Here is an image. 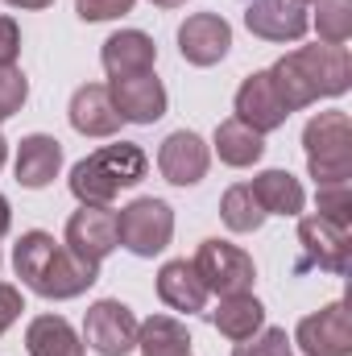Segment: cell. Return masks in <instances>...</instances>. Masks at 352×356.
<instances>
[{
	"instance_id": "17",
	"label": "cell",
	"mask_w": 352,
	"mask_h": 356,
	"mask_svg": "<svg viewBox=\"0 0 352 356\" xmlns=\"http://www.w3.org/2000/svg\"><path fill=\"white\" fill-rule=\"evenodd\" d=\"M17 182L21 186H29V191H42V186H50L58 170H63V145H58V137H50V133H29V137H21V145H17Z\"/></svg>"
},
{
	"instance_id": "5",
	"label": "cell",
	"mask_w": 352,
	"mask_h": 356,
	"mask_svg": "<svg viewBox=\"0 0 352 356\" xmlns=\"http://www.w3.org/2000/svg\"><path fill=\"white\" fill-rule=\"evenodd\" d=\"M191 266H195V273L203 277L207 294H220V298L253 290V277H257L253 257H249L241 245H228V241H220V236L203 241Z\"/></svg>"
},
{
	"instance_id": "35",
	"label": "cell",
	"mask_w": 352,
	"mask_h": 356,
	"mask_svg": "<svg viewBox=\"0 0 352 356\" xmlns=\"http://www.w3.org/2000/svg\"><path fill=\"white\" fill-rule=\"evenodd\" d=\"M150 4H158V8H182L186 0H150Z\"/></svg>"
},
{
	"instance_id": "27",
	"label": "cell",
	"mask_w": 352,
	"mask_h": 356,
	"mask_svg": "<svg viewBox=\"0 0 352 356\" xmlns=\"http://www.w3.org/2000/svg\"><path fill=\"white\" fill-rule=\"evenodd\" d=\"M315 33L328 46H344L352 38V0H315Z\"/></svg>"
},
{
	"instance_id": "23",
	"label": "cell",
	"mask_w": 352,
	"mask_h": 356,
	"mask_svg": "<svg viewBox=\"0 0 352 356\" xmlns=\"http://www.w3.org/2000/svg\"><path fill=\"white\" fill-rule=\"evenodd\" d=\"M91 162L108 175V182L116 186V191H125V186H137L145 170H150V158H145V149L141 145H133V141H116V145H104V149H95L91 154Z\"/></svg>"
},
{
	"instance_id": "28",
	"label": "cell",
	"mask_w": 352,
	"mask_h": 356,
	"mask_svg": "<svg viewBox=\"0 0 352 356\" xmlns=\"http://www.w3.org/2000/svg\"><path fill=\"white\" fill-rule=\"evenodd\" d=\"M290 353H294V344H290L286 327H262L257 336H249L232 348V356H290Z\"/></svg>"
},
{
	"instance_id": "9",
	"label": "cell",
	"mask_w": 352,
	"mask_h": 356,
	"mask_svg": "<svg viewBox=\"0 0 352 356\" xmlns=\"http://www.w3.org/2000/svg\"><path fill=\"white\" fill-rule=\"evenodd\" d=\"M178 50L191 67H216L232 50V25L220 13H191L178 25Z\"/></svg>"
},
{
	"instance_id": "32",
	"label": "cell",
	"mask_w": 352,
	"mask_h": 356,
	"mask_svg": "<svg viewBox=\"0 0 352 356\" xmlns=\"http://www.w3.org/2000/svg\"><path fill=\"white\" fill-rule=\"evenodd\" d=\"M21 54V29L13 17H0V67H17Z\"/></svg>"
},
{
	"instance_id": "26",
	"label": "cell",
	"mask_w": 352,
	"mask_h": 356,
	"mask_svg": "<svg viewBox=\"0 0 352 356\" xmlns=\"http://www.w3.org/2000/svg\"><path fill=\"white\" fill-rule=\"evenodd\" d=\"M71 195H75L83 207H112V199H116L120 191L108 182V175L91 162V154H88V158L75 162V170H71Z\"/></svg>"
},
{
	"instance_id": "15",
	"label": "cell",
	"mask_w": 352,
	"mask_h": 356,
	"mask_svg": "<svg viewBox=\"0 0 352 356\" xmlns=\"http://www.w3.org/2000/svg\"><path fill=\"white\" fill-rule=\"evenodd\" d=\"M99 63H104L108 79L145 75V71H154V63H158V46H154V38L141 33V29H120V33H112V38L104 42Z\"/></svg>"
},
{
	"instance_id": "3",
	"label": "cell",
	"mask_w": 352,
	"mask_h": 356,
	"mask_svg": "<svg viewBox=\"0 0 352 356\" xmlns=\"http://www.w3.org/2000/svg\"><path fill=\"white\" fill-rule=\"evenodd\" d=\"M303 149H307V170L315 186L328 182H349L352 178V120L349 112H319L303 129Z\"/></svg>"
},
{
	"instance_id": "4",
	"label": "cell",
	"mask_w": 352,
	"mask_h": 356,
	"mask_svg": "<svg viewBox=\"0 0 352 356\" xmlns=\"http://www.w3.org/2000/svg\"><path fill=\"white\" fill-rule=\"evenodd\" d=\"M116 232L133 257H158L175 236V211L166 199H133L116 211Z\"/></svg>"
},
{
	"instance_id": "29",
	"label": "cell",
	"mask_w": 352,
	"mask_h": 356,
	"mask_svg": "<svg viewBox=\"0 0 352 356\" xmlns=\"http://www.w3.org/2000/svg\"><path fill=\"white\" fill-rule=\"evenodd\" d=\"M29 99V79L17 71V67H0V124L21 112V104Z\"/></svg>"
},
{
	"instance_id": "19",
	"label": "cell",
	"mask_w": 352,
	"mask_h": 356,
	"mask_svg": "<svg viewBox=\"0 0 352 356\" xmlns=\"http://www.w3.org/2000/svg\"><path fill=\"white\" fill-rule=\"evenodd\" d=\"M211 327H216L220 336H228L232 344H241V340L257 336V332L265 327V307H262V298H253V290L220 298V307L211 311Z\"/></svg>"
},
{
	"instance_id": "10",
	"label": "cell",
	"mask_w": 352,
	"mask_h": 356,
	"mask_svg": "<svg viewBox=\"0 0 352 356\" xmlns=\"http://www.w3.org/2000/svg\"><path fill=\"white\" fill-rule=\"evenodd\" d=\"M108 95H112V108L120 112V120H129V124H154L166 116V104H170L162 79L154 71L108 79Z\"/></svg>"
},
{
	"instance_id": "31",
	"label": "cell",
	"mask_w": 352,
	"mask_h": 356,
	"mask_svg": "<svg viewBox=\"0 0 352 356\" xmlns=\"http://www.w3.org/2000/svg\"><path fill=\"white\" fill-rule=\"evenodd\" d=\"M21 311H25L21 290H17V286H8V282H0V336L21 319Z\"/></svg>"
},
{
	"instance_id": "14",
	"label": "cell",
	"mask_w": 352,
	"mask_h": 356,
	"mask_svg": "<svg viewBox=\"0 0 352 356\" xmlns=\"http://www.w3.org/2000/svg\"><path fill=\"white\" fill-rule=\"evenodd\" d=\"M245 25L253 38H265V42H298L311 29V17L294 0H249Z\"/></svg>"
},
{
	"instance_id": "7",
	"label": "cell",
	"mask_w": 352,
	"mask_h": 356,
	"mask_svg": "<svg viewBox=\"0 0 352 356\" xmlns=\"http://www.w3.org/2000/svg\"><path fill=\"white\" fill-rule=\"evenodd\" d=\"M83 344L99 356H129L137 348V319L120 298H99L83 315Z\"/></svg>"
},
{
	"instance_id": "11",
	"label": "cell",
	"mask_w": 352,
	"mask_h": 356,
	"mask_svg": "<svg viewBox=\"0 0 352 356\" xmlns=\"http://www.w3.org/2000/svg\"><path fill=\"white\" fill-rule=\"evenodd\" d=\"M63 245H67L75 257L99 266V261L120 245L116 211H112V207H79V211L67 220V241H63Z\"/></svg>"
},
{
	"instance_id": "1",
	"label": "cell",
	"mask_w": 352,
	"mask_h": 356,
	"mask_svg": "<svg viewBox=\"0 0 352 356\" xmlns=\"http://www.w3.org/2000/svg\"><path fill=\"white\" fill-rule=\"evenodd\" d=\"M269 83L290 112H298V108H311L315 99L344 95L352 88V58L344 46H328V42L298 46L269 67Z\"/></svg>"
},
{
	"instance_id": "16",
	"label": "cell",
	"mask_w": 352,
	"mask_h": 356,
	"mask_svg": "<svg viewBox=\"0 0 352 356\" xmlns=\"http://www.w3.org/2000/svg\"><path fill=\"white\" fill-rule=\"evenodd\" d=\"M71 129L83 133V137H112L120 133V112L112 108V95H108V83H83V88L71 95Z\"/></svg>"
},
{
	"instance_id": "18",
	"label": "cell",
	"mask_w": 352,
	"mask_h": 356,
	"mask_svg": "<svg viewBox=\"0 0 352 356\" xmlns=\"http://www.w3.org/2000/svg\"><path fill=\"white\" fill-rule=\"evenodd\" d=\"M158 298L170 307V311H182V315H195L207 307V286L203 277L195 273V266L186 257H175L158 269Z\"/></svg>"
},
{
	"instance_id": "30",
	"label": "cell",
	"mask_w": 352,
	"mask_h": 356,
	"mask_svg": "<svg viewBox=\"0 0 352 356\" xmlns=\"http://www.w3.org/2000/svg\"><path fill=\"white\" fill-rule=\"evenodd\" d=\"M137 0H75V13L83 21H112V17H125L133 13Z\"/></svg>"
},
{
	"instance_id": "24",
	"label": "cell",
	"mask_w": 352,
	"mask_h": 356,
	"mask_svg": "<svg viewBox=\"0 0 352 356\" xmlns=\"http://www.w3.org/2000/svg\"><path fill=\"white\" fill-rule=\"evenodd\" d=\"M137 348L141 356H170V353H186L191 336L178 323L175 315H150L145 323H137Z\"/></svg>"
},
{
	"instance_id": "38",
	"label": "cell",
	"mask_w": 352,
	"mask_h": 356,
	"mask_svg": "<svg viewBox=\"0 0 352 356\" xmlns=\"http://www.w3.org/2000/svg\"><path fill=\"white\" fill-rule=\"evenodd\" d=\"M170 356H195V353H191V348H186V353H170Z\"/></svg>"
},
{
	"instance_id": "33",
	"label": "cell",
	"mask_w": 352,
	"mask_h": 356,
	"mask_svg": "<svg viewBox=\"0 0 352 356\" xmlns=\"http://www.w3.org/2000/svg\"><path fill=\"white\" fill-rule=\"evenodd\" d=\"M8 224H13V207H8V199L0 195V241H4V232H8Z\"/></svg>"
},
{
	"instance_id": "21",
	"label": "cell",
	"mask_w": 352,
	"mask_h": 356,
	"mask_svg": "<svg viewBox=\"0 0 352 356\" xmlns=\"http://www.w3.org/2000/svg\"><path fill=\"white\" fill-rule=\"evenodd\" d=\"M249 186H253L257 203L265 207V216H298L303 203H307L303 182L290 175V170H262Z\"/></svg>"
},
{
	"instance_id": "6",
	"label": "cell",
	"mask_w": 352,
	"mask_h": 356,
	"mask_svg": "<svg viewBox=\"0 0 352 356\" xmlns=\"http://www.w3.org/2000/svg\"><path fill=\"white\" fill-rule=\"evenodd\" d=\"M298 245H303V266L298 269H328V273H349V249H352V220L344 216H323L311 211L298 220Z\"/></svg>"
},
{
	"instance_id": "25",
	"label": "cell",
	"mask_w": 352,
	"mask_h": 356,
	"mask_svg": "<svg viewBox=\"0 0 352 356\" xmlns=\"http://www.w3.org/2000/svg\"><path fill=\"white\" fill-rule=\"evenodd\" d=\"M220 220H224L232 232H257L265 224V207L257 203V195H253L249 182H237V186L224 191V199H220Z\"/></svg>"
},
{
	"instance_id": "36",
	"label": "cell",
	"mask_w": 352,
	"mask_h": 356,
	"mask_svg": "<svg viewBox=\"0 0 352 356\" xmlns=\"http://www.w3.org/2000/svg\"><path fill=\"white\" fill-rule=\"evenodd\" d=\"M4 158H8V141L0 137V166H4Z\"/></svg>"
},
{
	"instance_id": "22",
	"label": "cell",
	"mask_w": 352,
	"mask_h": 356,
	"mask_svg": "<svg viewBox=\"0 0 352 356\" xmlns=\"http://www.w3.org/2000/svg\"><path fill=\"white\" fill-rule=\"evenodd\" d=\"M216 154H220L224 166H237V170L257 166L265 154V137L253 133L249 124H241L237 116H228V120L216 124Z\"/></svg>"
},
{
	"instance_id": "8",
	"label": "cell",
	"mask_w": 352,
	"mask_h": 356,
	"mask_svg": "<svg viewBox=\"0 0 352 356\" xmlns=\"http://www.w3.org/2000/svg\"><path fill=\"white\" fill-rule=\"evenodd\" d=\"M294 344L307 356H352V323L344 302H328L323 311L298 319Z\"/></svg>"
},
{
	"instance_id": "34",
	"label": "cell",
	"mask_w": 352,
	"mask_h": 356,
	"mask_svg": "<svg viewBox=\"0 0 352 356\" xmlns=\"http://www.w3.org/2000/svg\"><path fill=\"white\" fill-rule=\"evenodd\" d=\"M4 4H13V8H50L54 0H4Z\"/></svg>"
},
{
	"instance_id": "2",
	"label": "cell",
	"mask_w": 352,
	"mask_h": 356,
	"mask_svg": "<svg viewBox=\"0 0 352 356\" xmlns=\"http://www.w3.org/2000/svg\"><path fill=\"white\" fill-rule=\"evenodd\" d=\"M13 269H17L21 286H29V290L42 294V298H54V302L79 298L88 286L99 282V266L75 257L67 245H58V241H54L50 232H42V228L25 232V236L13 245Z\"/></svg>"
},
{
	"instance_id": "12",
	"label": "cell",
	"mask_w": 352,
	"mask_h": 356,
	"mask_svg": "<svg viewBox=\"0 0 352 356\" xmlns=\"http://www.w3.org/2000/svg\"><path fill=\"white\" fill-rule=\"evenodd\" d=\"M207 166H211V149H207V141H203L199 133H191V129L170 133V137L162 141V149H158V170H162L166 182H175V186H195V182H203Z\"/></svg>"
},
{
	"instance_id": "37",
	"label": "cell",
	"mask_w": 352,
	"mask_h": 356,
	"mask_svg": "<svg viewBox=\"0 0 352 356\" xmlns=\"http://www.w3.org/2000/svg\"><path fill=\"white\" fill-rule=\"evenodd\" d=\"M294 4H303V8H307V4H315V0H294Z\"/></svg>"
},
{
	"instance_id": "13",
	"label": "cell",
	"mask_w": 352,
	"mask_h": 356,
	"mask_svg": "<svg viewBox=\"0 0 352 356\" xmlns=\"http://www.w3.org/2000/svg\"><path fill=\"white\" fill-rule=\"evenodd\" d=\"M286 116H290V108L278 99V91H273V83H269V71L245 75V83L237 88V120L265 137V133L282 129Z\"/></svg>"
},
{
	"instance_id": "20",
	"label": "cell",
	"mask_w": 352,
	"mask_h": 356,
	"mask_svg": "<svg viewBox=\"0 0 352 356\" xmlns=\"http://www.w3.org/2000/svg\"><path fill=\"white\" fill-rule=\"evenodd\" d=\"M25 353L29 356H83V340L63 315H38L25 327Z\"/></svg>"
}]
</instances>
